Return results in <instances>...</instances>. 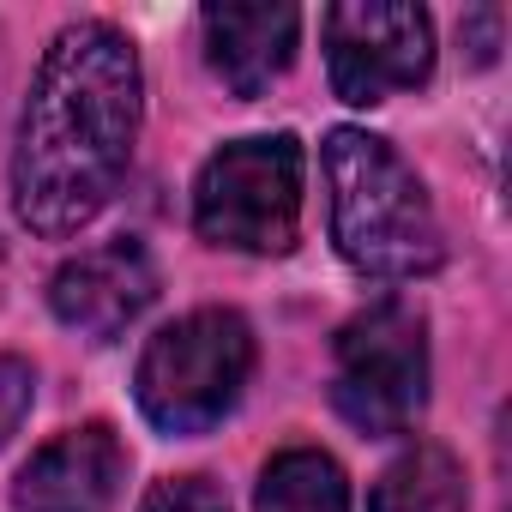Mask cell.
<instances>
[{
    "label": "cell",
    "instance_id": "cell-1",
    "mask_svg": "<svg viewBox=\"0 0 512 512\" xmlns=\"http://www.w3.org/2000/svg\"><path fill=\"white\" fill-rule=\"evenodd\" d=\"M145 121L139 49L109 19L55 31L37 61L13 139V211L31 235L67 241L91 229L133 163Z\"/></svg>",
    "mask_w": 512,
    "mask_h": 512
},
{
    "label": "cell",
    "instance_id": "cell-2",
    "mask_svg": "<svg viewBox=\"0 0 512 512\" xmlns=\"http://www.w3.org/2000/svg\"><path fill=\"white\" fill-rule=\"evenodd\" d=\"M320 169L332 187V241L362 278L416 284L440 272L446 235L434 199L392 139L368 127H332L320 145Z\"/></svg>",
    "mask_w": 512,
    "mask_h": 512
},
{
    "label": "cell",
    "instance_id": "cell-3",
    "mask_svg": "<svg viewBox=\"0 0 512 512\" xmlns=\"http://www.w3.org/2000/svg\"><path fill=\"white\" fill-rule=\"evenodd\" d=\"M253 380V326L235 308H193L169 320L133 368L139 416L169 440L211 434Z\"/></svg>",
    "mask_w": 512,
    "mask_h": 512
},
{
    "label": "cell",
    "instance_id": "cell-4",
    "mask_svg": "<svg viewBox=\"0 0 512 512\" xmlns=\"http://www.w3.org/2000/svg\"><path fill=\"white\" fill-rule=\"evenodd\" d=\"M308 151L296 133H247L217 145L193 175V229L235 253H290L302 235Z\"/></svg>",
    "mask_w": 512,
    "mask_h": 512
},
{
    "label": "cell",
    "instance_id": "cell-5",
    "mask_svg": "<svg viewBox=\"0 0 512 512\" xmlns=\"http://www.w3.org/2000/svg\"><path fill=\"white\" fill-rule=\"evenodd\" d=\"M332 410L368 440H398L422 422V410H428V320L416 302L386 296L338 326Z\"/></svg>",
    "mask_w": 512,
    "mask_h": 512
},
{
    "label": "cell",
    "instance_id": "cell-6",
    "mask_svg": "<svg viewBox=\"0 0 512 512\" xmlns=\"http://www.w3.org/2000/svg\"><path fill=\"white\" fill-rule=\"evenodd\" d=\"M320 37H326V79L356 109L416 91L434 73V19L422 7H404V0H344V7H326Z\"/></svg>",
    "mask_w": 512,
    "mask_h": 512
},
{
    "label": "cell",
    "instance_id": "cell-7",
    "mask_svg": "<svg viewBox=\"0 0 512 512\" xmlns=\"http://www.w3.org/2000/svg\"><path fill=\"white\" fill-rule=\"evenodd\" d=\"M151 302H157V260L133 235H115L103 247H79L73 260H61L55 278H49L55 320L67 332H79L85 344L127 338L145 320Z\"/></svg>",
    "mask_w": 512,
    "mask_h": 512
},
{
    "label": "cell",
    "instance_id": "cell-8",
    "mask_svg": "<svg viewBox=\"0 0 512 512\" xmlns=\"http://www.w3.org/2000/svg\"><path fill=\"white\" fill-rule=\"evenodd\" d=\"M127 482V446L109 422H85L31 452L13 482V512H109Z\"/></svg>",
    "mask_w": 512,
    "mask_h": 512
},
{
    "label": "cell",
    "instance_id": "cell-9",
    "mask_svg": "<svg viewBox=\"0 0 512 512\" xmlns=\"http://www.w3.org/2000/svg\"><path fill=\"white\" fill-rule=\"evenodd\" d=\"M205 31V61L211 73L235 91V97H266L302 43V13L296 7H205L199 13Z\"/></svg>",
    "mask_w": 512,
    "mask_h": 512
},
{
    "label": "cell",
    "instance_id": "cell-10",
    "mask_svg": "<svg viewBox=\"0 0 512 512\" xmlns=\"http://www.w3.org/2000/svg\"><path fill=\"white\" fill-rule=\"evenodd\" d=\"M464 506H470L464 464L440 440L404 446L368 488V512H464Z\"/></svg>",
    "mask_w": 512,
    "mask_h": 512
},
{
    "label": "cell",
    "instance_id": "cell-11",
    "mask_svg": "<svg viewBox=\"0 0 512 512\" xmlns=\"http://www.w3.org/2000/svg\"><path fill=\"white\" fill-rule=\"evenodd\" d=\"M253 512H350V482L344 464L320 446H284L260 470Z\"/></svg>",
    "mask_w": 512,
    "mask_h": 512
},
{
    "label": "cell",
    "instance_id": "cell-12",
    "mask_svg": "<svg viewBox=\"0 0 512 512\" xmlns=\"http://www.w3.org/2000/svg\"><path fill=\"white\" fill-rule=\"evenodd\" d=\"M139 512H229V494L211 476H163L145 488Z\"/></svg>",
    "mask_w": 512,
    "mask_h": 512
},
{
    "label": "cell",
    "instance_id": "cell-13",
    "mask_svg": "<svg viewBox=\"0 0 512 512\" xmlns=\"http://www.w3.org/2000/svg\"><path fill=\"white\" fill-rule=\"evenodd\" d=\"M31 404H37V368H31L25 356H7V350H0V446L25 428Z\"/></svg>",
    "mask_w": 512,
    "mask_h": 512
}]
</instances>
